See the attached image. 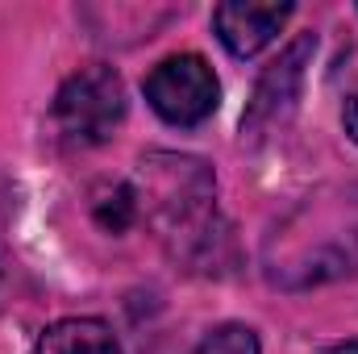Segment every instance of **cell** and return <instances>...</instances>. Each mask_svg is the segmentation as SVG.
I'll use <instances>...</instances> for the list:
<instances>
[{
    "label": "cell",
    "instance_id": "cell-1",
    "mask_svg": "<svg viewBox=\"0 0 358 354\" xmlns=\"http://www.w3.org/2000/svg\"><path fill=\"white\" fill-rule=\"evenodd\" d=\"M121 117H125V84L104 63L76 71L55 96V121L80 146L104 142L121 125Z\"/></svg>",
    "mask_w": 358,
    "mask_h": 354
},
{
    "label": "cell",
    "instance_id": "cell-2",
    "mask_svg": "<svg viewBox=\"0 0 358 354\" xmlns=\"http://www.w3.org/2000/svg\"><path fill=\"white\" fill-rule=\"evenodd\" d=\"M146 100L171 125H200L204 117H213L221 84L200 55H171L146 76Z\"/></svg>",
    "mask_w": 358,
    "mask_h": 354
},
{
    "label": "cell",
    "instance_id": "cell-3",
    "mask_svg": "<svg viewBox=\"0 0 358 354\" xmlns=\"http://www.w3.org/2000/svg\"><path fill=\"white\" fill-rule=\"evenodd\" d=\"M287 17H292V4L229 0V4H217V8H213L217 38H221L225 50L238 55V59H250V55H259L267 42H275V34L287 25Z\"/></svg>",
    "mask_w": 358,
    "mask_h": 354
},
{
    "label": "cell",
    "instance_id": "cell-4",
    "mask_svg": "<svg viewBox=\"0 0 358 354\" xmlns=\"http://www.w3.org/2000/svg\"><path fill=\"white\" fill-rule=\"evenodd\" d=\"M313 34H300L292 46H287V55L279 59V63H271L267 76L259 80V88H255V100H250V113H246V121H242V129H263L271 125L283 108H292V100H296V92H300V80H304V63H308V55H313Z\"/></svg>",
    "mask_w": 358,
    "mask_h": 354
},
{
    "label": "cell",
    "instance_id": "cell-5",
    "mask_svg": "<svg viewBox=\"0 0 358 354\" xmlns=\"http://www.w3.org/2000/svg\"><path fill=\"white\" fill-rule=\"evenodd\" d=\"M34 354H121L113 330L96 317H67V321H55L42 338Z\"/></svg>",
    "mask_w": 358,
    "mask_h": 354
},
{
    "label": "cell",
    "instance_id": "cell-6",
    "mask_svg": "<svg viewBox=\"0 0 358 354\" xmlns=\"http://www.w3.org/2000/svg\"><path fill=\"white\" fill-rule=\"evenodd\" d=\"M92 217H96L100 229H108V234H125V229L134 225V217H138V192H134L129 183L108 187L104 196L92 200Z\"/></svg>",
    "mask_w": 358,
    "mask_h": 354
},
{
    "label": "cell",
    "instance_id": "cell-7",
    "mask_svg": "<svg viewBox=\"0 0 358 354\" xmlns=\"http://www.w3.org/2000/svg\"><path fill=\"white\" fill-rule=\"evenodd\" d=\"M192 354H259V338L246 325H217Z\"/></svg>",
    "mask_w": 358,
    "mask_h": 354
},
{
    "label": "cell",
    "instance_id": "cell-8",
    "mask_svg": "<svg viewBox=\"0 0 358 354\" xmlns=\"http://www.w3.org/2000/svg\"><path fill=\"white\" fill-rule=\"evenodd\" d=\"M342 117H346V134L358 142V92H350V100H346V113H342Z\"/></svg>",
    "mask_w": 358,
    "mask_h": 354
},
{
    "label": "cell",
    "instance_id": "cell-9",
    "mask_svg": "<svg viewBox=\"0 0 358 354\" xmlns=\"http://www.w3.org/2000/svg\"><path fill=\"white\" fill-rule=\"evenodd\" d=\"M329 354H358V342H342V346H334Z\"/></svg>",
    "mask_w": 358,
    "mask_h": 354
}]
</instances>
